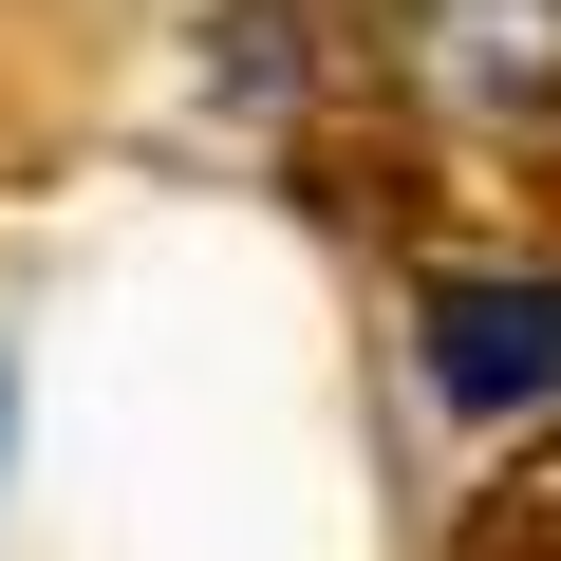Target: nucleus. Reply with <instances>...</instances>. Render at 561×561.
Wrapping results in <instances>:
<instances>
[{
	"label": "nucleus",
	"mask_w": 561,
	"mask_h": 561,
	"mask_svg": "<svg viewBox=\"0 0 561 561\" xmlns=\"http://www.w3.org/2000/svg\"><path fill=\"white\" fill-rule=\"evenodd\" d=\"M393 356H412L431 431H468V449H524V431L561 412V262H524V243H486V262H412Z\"/></svg>",
	"instance_id": "f257e3e1"
},
{
	"label": "nucleus",
	"mask_w": 561,
	"mask_h": 561,
	"mask_svg": "<svg viewBox=\"0 0 561 561\" xmlns=\"http://www.w3.org/2000/svg\"><path fill=\"white\" fill-rule=\"evenodd\" d=\"M300 76H319V20H300V0H225V20H206V94L225 113H280Z\"/></svg>",
	"instance_id": "7ed1b4c3"
},
{
	"label": "nucleus",
	"mask_w": 561,
	"mask_h": 561,
	"mask_svg": "<svg viewBox=\"0 0 561 561\" xmlns=\"http://www.w3.org/2000/svg\"><path fill=\"white\" fill-rule=\"evenodd\" d=\"M393 94L468 150H561V0H393Z\"/></svg>",
	"instance_id": "f03ea898"
},
{
	"label": "nucleus",
	"mask_w": 561,
	"mask_h": 561,
	"mask_svg": "<svg viewBox=\"0 0 561 561\" xmlns=\"http://www.w3.org/2000/svg\"><path fill=\"white\" fill-rule=\"evenodd\" d=\"M0 468H20V356H0Z\"/></svg>",
	"instance_id": "20e7f679"
}]
</instances>
